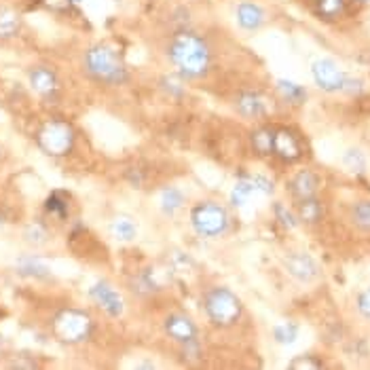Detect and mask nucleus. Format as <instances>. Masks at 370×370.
Returning <instances> with one entry per match:
<instances>
[{"mask_svg": "<svg viewBox=\"0 0 370 370\" xmlns=\"http://www.w3.org/2000/svg\"><path fill=\"white\" fill-rule=\"evenodd\" d=\"M70 3H72V5H76V3H81V0H70Z\"/></svg>", "mask_w": 370, "mask_h": 370, "instance_id": "nucleus-37", "label": "nucleus"}, {"mask_svg": "<svg viewBox=\"0 0 370 370\" xmlns=\"http://www.w3.org/2000/svg\"><path fill=\"white\" fill-rule=\"evenodd\" d=\"M313 78L323 91H339L343 89L345 74L339 70V66L330 60H317L313 64Z\"/></svg>", "mask_w": 370, "mask_h": 370, "instance_id": "nucleus-9", "label": "nucleus"}, {"mask_svg": "<svg viewBox=\"0 0 370 370\" xmlns=\"http://www.w3.org/2000/svg\"><path fill=\"white\" fill-rule=\"evenodd\" d=\"M252 182H254L256 191H260V193H264V195H271V193H273V184H271L267 178H262V176H256V178H252Z\"/></svg>", "mask_w": 370, "mask_h": 370, "instance_id": "nucleus-34", "label": "nucleus"}, {"mask_svg": "<svg viewBox=\"0 0 370 370\" xmlns=\"http://www.w3.org/2000/svg\"><path fill=\"white\" fill-rule=\"evenodd\" d=\"M30 85L38 96H44V98H51L53 94H58V89H60L56 72L44 68V66H38V68L30 70Z\"/></svg>", "mask_w": 370, "mask_h": 370, "instance_id": "nucleus-12", "label": "nucleus"}, {"mask_svg": "<svg viewBox=\"0 0 370 370\" xmlns=\"http://www.w3.org/2000/svg\"><path fill=\"white\" fill-rule=\"evenodd\" d=\"M273 153L284 161H296V159H301L303 149H301L298 137L292 131L280 129L273 133Z\"/></svg>", "mask_w": 370, "mask_h": 370, "instance_id": "nucleus-11", "label": "nucleus"}, {"mask_svg": "<svg viewBox=\"0 0 370 370\" xmlns=\"http://www.w3.org/2000/svg\"><path fill=\"white\" fill-rule=\"evenodd\" d=\"M298 218L307 224H315L321 218V203L313 197L309 199H301L298 203Z\"/></svg>", "mask_w": 370, "mask_h": 370, "instance_id": "nucleus-20", "label": "nucleus"}, {"mask_svg": "<svg viewBox=\"0 0 370 370\" xmlns=\"http://www.w3.org/2000/svg\"><path fill=\"white\" fill-rule=\"evenodd\" d=\"M110 228H112V233H115V237L119 242H131L135 237V233H137V226H135V222L129 216L115 218L112 224H110Z\"/></svg>", "mask_w": 370, "mask_h": 370, "instance_id": "nucleus-18", "label": "nucleus"}, {"mask_svg": "<svg viewBox=\"0 0 370 370\" xmlns=\"http://www.w3.org/2000/svg\"><path fill=\"white\" fill-rule=\"evenodd\" d=\"M169 60L178 68V72L187 78H199L210 70L212 53L205 40L195 32L180 30L169 42Z\"/></svg>", "mask_w": 370, "mask_h": 370, "instance_id": "nucleus-1", "label": "nucleus"}, {"mask_svg": "<svg viewBox=\"0 0 370 370\" xmlns=\"http://www.w3.org/2000/svg\"><path fill=\"white\" fill-rule=\"evenodd\" d=\"M290 191H292V195L298 201L315 197V193H317V178H315V174H311V171H298L292 178V182H290Z\"/></svg>", "mask_w": 370, "mask_h": 370, "instance_id": "nucleus-13", "label": "nucleus"}, {"mask_svg": "<svg viewBox=\"0 0 370 370\" xmlns=\"http://www.w3.org/2000/svg\"><path fill=\"white\" fill-rule=\"evenodd\" d=\"M131 284H133V292H140V294H153L159 290V284L155 280L153 271H144L142 275H137Z\"/></svg>", "mask_w": 370, "mask_h": 370, "instance_id": "nucleus-23", "label": "nucleus"}, {"mask_svg": "<svg viewBox=\"0 0 370 370\" xmlns=\"http://www.w3.org/2000/svg\"><path fill=\"white\" fill-rule=\"evenodd\" d=\"M358 311H360L366 319H370V288L360 294V298H358Z\"/></svg>", "mask_w": 370, "mask_h": 370, "instance_id": "nucleus-32", "label": "nucleus"}, {"mask_svg": "<svg viewBox=\"0 0 370 370\" xmlns=\"http://www.w3.org/2000/svg\"><path fill=\"white\" fill-rule=\"evenodd\" d=\"M275 216L282 220V224H286V226H296V220H294V216L290 214V212H286V208H282V205H275Z\"/></svg>", "mask_w": 370, "mask_h": 370, "instance_id": "nucleus-33", "label": "nucleus"}, {"mask_svg": "<svg viewBox=\"0 0 370 370\" xmlns=\"http://www.w3.org/2000/svg\"><path fill=\"white\" fill-rule=\"evenodd\" d=\"M44 208H47V212H51V214H56L60 218H64L66 212H68V205H66V201L60 195H51L47 199V203H44Z\"/></svg>", "mask_w": 370, "mask_h": 370, "instance_id": "nucleus-30", "label": "nucleus"}, {"mask_svg": "<svg viewBox=\"0 0 370 370\" xmlns=\"http://www.w3.org/2000/svg\"><path fill=\"white\" fill-rule=\"evenodd\" d=\"M165 333L182 345L197 341V335H199L195 321L184 313H174L165 319Z\"/></svg>", "mask_w": 370, "mask_h": 370, "instance_id": "nucleus-8", "label": "nucleus"}, {"mask_svg": "<svg viewBox=\"0 0 370 370\" xmlns=\"http://www.w3.org/2000/svg\"><path fill=\"white\" fill-rule=\"evenodd\" d=\"M205 313L218 328H228L242 317V303L228 288H212L205 294Z\"/></svg>", "mask_w": 370, "mask_h": 370, "instance_id": "nucleus-4", "label": "nucleus"}, {"mask_svg": "<svg viewBox=\"0 0 370 370\" xmlns=\"http://www.w3.org/2000/svg\"><path fill=\"white\" fill-rule=\"evenodd\" d=\"M343 9H345V0H317V13L321 17L333 19V17L341 15Z\"/></svg>", "mask_w": 370, "mask_h": 370, "instance_id": "nucleus-26", "label": "nucleus"}, {"mask_svg": "<svg viewBox=\"0 0 370 370\" xmlns=\"http://www.w3.org/2000/svg\"><path fill=\"white\" fill-rule=\"evenodd\" d=\"M15 267H17V273L24 277H38V280H44V277L51 275V269L36 256H22L17 258Z\"/></svg>", "mask_w": 370, "mask_h": 370, "instance_id": "nucleus-16", "label": "nucleus"}, {"mask_svg": "<svg viewBox=\"0 0 370 370\" xmlns=\"http://www.w3.org/2000/svg\"><path fill=\"white\" fill-rule=\"evenodd\" d=\"M161 210L165 212V214H174L176 210H180L182 208V203H184V195H182V191H178L176 187H167V189H163L161 191Z\"/></svg>", "mask_w": 370, "mask_h": 370, "instance_id": "nucleus-21", "label": "nucleus"}, {"mask_svg": "<svg viewBox=\"0 0 370 370\" xmlns=\"http://www.w3.org/2000/svg\"><path fill=\"white\" fill-rule=\"evenodd\" d=\"M237 24L244 30H258L264 24V11L254 3H242L237 7Z\"/></svg>", "mask_w": 370, "mask_h": 370, "instance_id": "nucleus-14", "label": "nucleus"}, {"mask_svg": "<svg viewBox=\"0 0 370 370\" xmlns=\"http://www.w3.org/2000/svg\"><path fill=\"white\" fill-rule=\"evenodd\" d=\"M286 269H288V273L294 277V280H298V282H313L315 277L319 275V267H317V262L309 256V254H305V252H294V254H290L288 258H286Z\"/></svg>", "mask_w": 370, "mask_h": 370, "instance_id": "nucleus-10", "label": "nucleus"}, {"mask_svg": "<svg viewBox=\"0 0 370 370\" xmlns=\"http://www.w3.org/2000/svg\"><path fill=\"white\" fill-rule=\"evenodd\" d=\"M85 72L104 85H121L127 81V68L121 60V56L108 47V44H94L85 53Z\"/></svg>", "mask_w": 370, "mask_h": 370, "instance_id": "nucleus-2", "label": "nucleus"}, {"mask_svg": "<svg viewBox=\"0 0 370 370\" xmlns=\"http://www.w3.org/2000/svg\"><path fill=\"white\" fill-rule=\"evenodd\" d=\"M235 108L242 117H248V119H256V117H262L267 112V104L260 96L256 94H242L235 102Z\"/></svg>", "mask_w": 370, "mask_h": 370, "instance_id": "nucleus-15", "label": "nucleus"}, {"mask_svg": "<svg viewBox=\"0 0 370 370\" xmlns=\"http://www.w3.org/2000/svg\"><path fill=\"white\" fill-rule=\"evenodd\" d=\"M296 335H298V326H296V323H280V326L275 328V339H277V343H284V345L294 343Z\"/></svg>", "mask_w": 370, "mask_h": 370, "instance_id": "nucleus-27", "label": "nucleus"}, {"mask_svg": "<svg viewBox=\"0 0 370 370\" xmlns=\"http://www.w3.org/2000/svg\"><path fill=\"white\" fill-rule=\"evenodd\" d=\"M254 193H256V187H254L252 180H239L235 184L233 193H230V203H233L235 208H242V205H246L252 199Z\"/></svg>", "mask_w": 370, "mask_h": 370, "instance_id": "nucleus-19", "label": "nucleus"}, {"mask_svg": "<svg viewBox=\"0 0 370 370\" xmlns=\"http://www.w3.org/2000/svg\"><path fill=\"white\" fill-rule=\"evenodd\" d=\"M345 165H347L349 169H353L355 174H362V171L366 169V159H364V155H362L360 151H347V155H345Z\"/></svg>", "mask_w": 370, "mask_h": 370, "instance_id": "nucleus-29", "label": "nucleus"}, {"mask_svg": "<svg viewBox=\"0 0 370 370\" xmlns=\"http://www.w3.org/2000/svg\"><path fill=\"white\" fill-rule=\"evenodd\" d=\"M193 228L203 237H220L228 228V214L216 201H203L191 212Z\"/></svg>", "mask_w": 370, "mask_h": 370, "instance_id": "nucleus-6", "label": "nucleus"}, {"mask_svg": "<svg viewBox=\"0 0 370 370\" xmlns=\"http://www.w3.org/2000/svg\"><path fill=\"white\" fill-rule=\"evenodd\" d=\"M42 5L53 9V11H68L72 7L70 0H42Z\"/></svg>", "mask_w": 370, "mask_h": 370, "instance_id": "nucleus-35", "label": "nucleus"}, {"mask_svg": "<svg viewBox=\"0 0 370 370\" xmlns=\"http://www.w3.org/2000/svg\"><path fill=\"white\" fill-rule=\"evenodd\" d=\"M89 296L102 311H106L112 317H119L125 311V303H123L121 294L108 282H98L96 286H91Z\"/></svg>", "mask_w": 370, "mask_h": 370, "instance_id": "nucleus-7", "label": "nucleus"}, {"mask_svg": "<svg viewBox=\"0 0 370 370\" xmlns=\"http://www.w3.org/2000/svg\"><path fill=\"white\" fill-rule=\"evenodd\" d=\"M277 87H280V94H282L290 104H301V102L307 98L305 89L298 87V85H294V83H290V81H280V83H277Z\"/></svg>", "mask_w": 370, "mask_h": 370, "instance_id": "nucleus-24", "label": "nucleus"}, {"mask_svg": "<svg viewBox=\"0 0 370 370\" xmlns=\"http://www.w3.org/2000/svg\"><path fill=\"white\" fill-rule=\"evenodd\" d=\"M53 335L66 345L85 343L94 333V319L78 309H62L53 317Z\"/></svg>", "mask_w": 370, "mask_h": 370, "instance_id": "nucleus-3", "label": "nucleus"}, {"mask_svg": "<svg viewBox=\"0 0 370 370\" xmlns=\"http://www.w3.org/2000/svg\"><path fill=\"white\" fill-rule=\"evenodd\" d=\"M47 237H49V233H47V228H44L42 224H30L28 228H26V239L30 242V244H44L47 242Z\"/></svg>", "mask_w": 370, "mask_h": 370, "instance_id": "nucleus-28", "label": "nucleus"}, {"mask_svg": "<svg viewBox=\"0 0 370 370\" xmlns=\"http://www.w3.org/2000/svg\"><path fill=\"white\" fill-rule=\"evenodd\" d=\"M351 218H353V222H355L358 228L370 230V201L355 203L353 210H351Z\"/></svg>", "mask_w": 370, "mask_h": 370, "instance_id": "nucleus-25", "label": "nucleus"}, {"mask_svg": "<svg viewBox=\"0 0 370 370\" xmlns=\"http://www.w3.org/2000/svg\"><path fill=\"white\" fill-rule=\"evenodd\" d=\"M252 146L260 157H267L273 153V131L271 129H258L252 133Z\"/></svg>", "mask_w": 370, "mask_h": 370, "instance_id": "nucleus-22", "label": "nucleus"}, {"mask_svg": "<svg viewBox=\"0 0 370 370\" xmlns=\"http://www.w3.org/2000/svg\"><path fill=\"white\" fill-rule=\"evenodd\" d=\"M36 142L40 151L47 153L49 157H64L74 146V131L68 123L60 119H51L38 129Z\"/></svg>", "mask_w": 370, "mask_h": 370, "instance_id": "nucleus-5", "label": "nucleus"}, {"mask_svg": "<svg viewBox=\"0 0 370 370\" xmlns=\"http://www.w3.org/2000/svg\"><path fill=\"white\" fill-rule=\"evenodd\" d=\"M290 368L292 370H303V368H321V364L317 362V360H313V358H309V355H303V358H298V360H294L292 364H290Z\"/></svg>", "mask_w": 370, "mask_h": 370, "instance_id": "nucleus-31", "label": "nucleus"}, {"mask_svg": "<svg viewBox=\"0 0 370 370\" xmlns=\"http://www.w3.org/2000/svg\"><path fill=\"white\" fill-rule=\"evenodd\" d=\"M343 89L347 91V94H362V83L355 81V78H347L343 81Z\"/></svg>", "mask_w": 370, "mask_h": 370, "instance_id": "nucleus-36", "label": "nucleus"}, {"mask_svg": "<svg viewBox=\"0 0 370 370\" xmlns=\"http://www.w3.org/2000/svg\"><path fill=\"white\" fill-rule=\"evenodd\" d=\"M19 28H22V19L17 11H13L11 7H0V38L7 40L17 36Z\"/></svg>", "mask_w": 370, "mask_h": 370, "instance_id": "nucleus-17", "label": "nucleus"}]
</instances>
